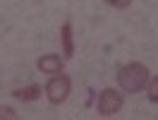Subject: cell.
<instances>
[{
	"label": "cell",
	"mask_w": 158,
	"mask_h": 120,
	"mask_svg": "<svg viewBox=\"0 0 158 120\" xmlns=\"http://www.w3.org/2000/svg\"><path fill=\"white\" fill-rule=\"evenodd\" d=\"M103 2L110 5V7H115V10H125V7L132 5V0H103Z\"/></svg>",
	"instance_id": "obj_9"
},
{
	"label": "cell",
	"mask_w": 158,
	"mask_h": 120,
	"mask_svg": "<svg viewBox=\"0 0 158 120\" xmlns=\"http://www.w3.org/2000/svg\"><path fill=\"white\" fill-rule=\"evenodd\" d=\"M46 96H48L50 103H65L69 96V91H72V79H69L67 75H62V72H58V75H53L48 79V84H46Z\"/></svg>",
	"instance_id": "obj_2"
},
{
	"label": "cell",
	"mask_w": 158,
	"mask_h": 120,
	"mask_svg": "<svg viewBox=\"0 0 158 120\" xmlns=\"http://www.w3.org/2000/svg\"><path fill=\"white\" fill-rule=\"evenodd\" d=\"M2 118H10V120H17L19 115H17V110L12 108V106H0V120Z\"/></svg>",
	"instance_id": "obj_8"
},
{
	"label": "cell",
	"mask_w": 158,
	"mask_h": 120,
	"mask_svg": "<svg viewBox=\"0 0 158 120\" xmlns=\"http://www.w3.org/2000/svg\"><path fill=\"white\" fill-rule=\"evenodd\" d=\"M60 41H62V55L69 60L74 55V36H72V22L69 19L60 27Z\"/></svg>",
	"instance_id": "obj_5"
},
{
	"label": "cell",
	"mask_w": 158,
	"mask_h": 120,
	"mask_svg": "<svg viewBox=\"0 0 158 120\" xmlns=\"http://www.w3.org/2000/svg\"><path fill=\"white\" fill-rule=\"evenodd\" d=\"M36 67H39L43 75H58V72H62V58L55 55V53L41 55L39 62H36Z\"/></svg>",
	"instance_id": "obj_4"
},
{
	"label": "cell",
	"mask_w": 158,
	"mask_h": 120,
	"mask_svg": "<svg viewBox=\"0 0 158 120\" xmlns=\"http://www.w3.org/2000/svg\"><path fill=\"white\" fill-rule=\"evenodd\" d=\"M151 79V72L144 62H127V65H122L118 72V84L122 91H127V94H137L141 91L144 87L148 84Z\"/></svg>",
	"instance_id": "obj_1"
},
{
	"label": "cell",
	"mask_w": 158,
	"mask_h": 120,
	"mask_svg": "<svg viewBox=\"0 0 158 120\" xmlns=\"http://www.w3.org/2000/svg\"><path fill=\"white\" fill-rule=\"evenodd\" d=\"M12 96L17 101H24V103H31V101L41 99V87L39 84H29V87H19V89L12 91Z\"/></svg>",
	"instance_id": "obj_6"
},
{
	"label": "cell",
	"mask_w": 158,
	"mask_h": 120,
	"mask_svg": "<svg viewBox=\"0 0 158 120\" xmlns=\"http://www.w3.org/2000/svg\"><path fill=\"white\" fill-rule=\"evenodd\" d=\"M146 94H148V101H151V103H158V75L153 77V79H148Z\"/></svg>",
	"instance_id": "obj_7"
},
{
	"label": "cell",
	"mask_w": 158,
	"mask_h": 120,
	"mask_svg": "<svg viewBox=\"0 0 158 120\" xmlns=\"http://www.w3.org/2000/svg\"><path fill=\"white\" fill-rule=\"evenodd\" d=\"M122 108V94H118V89H103L98 96V103H96V110H98V115L103 118H110V115H115L118 110Z\"/></svg>",
	"instance_id": "obj_3"
}]
</instances>
